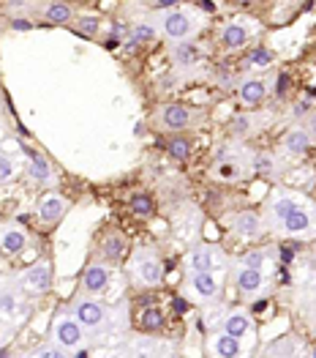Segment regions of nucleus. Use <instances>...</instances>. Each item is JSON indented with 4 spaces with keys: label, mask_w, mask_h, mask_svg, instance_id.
I'll list each match as a JSON object with an SVG mask.
<instances>
[{
    "label": "nucleus",
    "mask_w": 316,
    "mask_h": 358,
    "mask_svg": "<svg viewBox=\"0 0 316 358\" xmlns=\"http://www.w3.org/2000/svg\"><path fill=\"white\" fill-rule=\"evenodd\" d=\"M41 14H44V20L52 22V25H66V22L74 20V8H71L66 0H52V3H47Z\"/></svg>",
    "instance_id": "24"
},
{
    "label": "nucleus",
    "mask_w": 316,
    "mask_h": 358,
    "mask_svg": "<svg viewBox=\"0 0 316 358\" xmlns=\"http://www.w3.org/2000/svg\"><path fill=\"white\" fill-rule=\"evenodd\" d=\"M128 271H131V282L140 287H161L164 282V260L153 246H137Z\"/></svg>",
    "instance_id": "2"
},
{
    "label": "nucleus",
    "mask_w": 316,
    "mask_h": 358,
    "mask_svg": "<svg viewBox=\"0 0 316 358\" xmlns=\"http://www.w3.org/2000/svg\"><path fill=\"white\" fill-rule=\"evenodd\" d=\"M174 3H177V0H153L156 8H170V6H174Z\"/></svg>",
    "instance_id": "40"
},
{
    "label": "nucleus",
    "mask_w": 316,
    "mask_h": 358,
    "mask_svg": "<svg viewBox=\"0 0 316 358\" xmlns=\"http://www.w3.org/2000/svg\"><path fill=\"white\" fill-rule=\"evenodd\" d=\"M221 331L234 336V339H240V342H246V339H254V320L246 312L232 309L230 315L221 320Z\"/></svg>",
    "instance_id": "17"
},
{
    "label": "nucleus",
    "mask_w": 316,
    "mask_h": 358,
    "mask_svg": "<svg viewBox=\"0 0 316 358\" xmlns=\"http://www.w3.org/2000/svg\"><path fill=\"white\" fill-rule=\"evenodd\" d=\"M300 206H303V200H300L294 192H289V189H276V192L270 194V200H267V210H264L267 227L276 230L289 213L294 208H300Z\"/></svg>",
    "instance_id": "11"
},
{
    "label": "nucleus",
    "mask_w": 316,
    "mask_h": 358,
    "mask_svg": "<svg viewBox=\"0 0 316 358\" xmlns=\"http://www.w3.org/2000/svg\"><path fill=\"white\" fill-rule=\"evenodd\" d=\"M17 170H20V167H17V159H14L11 153H3V150H0V186L14 178Z\"/></svg>",
    "instance_id": "32"
},
{
    "label": "nucleus",
    "mask_w": 316,
    "mask_h": 358,
    "mask_svg": "<svg viewBox=\"0 0 316 358\" xmlns=\"http://www.w3.org/2000/svg\"><path fill=\"white\" fill-rule=\"evenodd\" d=\"M246 41H248V28L240 25V22H230L227 28L221 30V44L227 50H240Z\"/></svg>",
    "instance_id": "27"
},
{
    "label": "nucleus",
    "mask_w": 316,
    "mask_h": 358,
    "mask_svg": "<svg viewBox=\"0 0 316 358\" xmlns=\"http://www.w3.org/2000/svg\"><path fill=\"white\" fill-rule=\"evenodd\" d=\"M14 28H17V30H25V28H30V22H25V20H17V22H14Z\"/></svg>",
    "instance_id": "41"
},
{
    "label": "nucleus",
    "mask_w": 316,
    "mask_h": 358,
    "mask_svg": "<svg viewBox=\"0 0 316 358\" xmlns=\"http://www.w3.org/2000/svg\"><path fill=\"white\" fill-rule=\"evenodd\" d=\"M251 162H254V153L248 148H243L240 140H232V143L218 148L210 173H213V178L221 180V183H234V180L246 178V173H254Z\"/></svg>",
    "instance_id": "1"
},
{
    "label": "nucleus",
    "mask_w": 316,
    "mask_h": 358,
    "mask_svg": "<svg viewBox=\"0 0 316 358\" xmlns=\"http://www.w3.org/2000/svg\"><path fill=\"white\" fill-rule=\"evenodd\" d=\"M246 353L243 342L234 339L230 334L218 331V334H210L207 336V356H216V358H237Z\"/></svg>",
    "instance_id": "16"
},
{
    "label": "nucleus",
    "mask_w": 316,
    "mask_h": 358,
    "mask_svg": "<svg viewBox=\"0 0 316 358\" xmlns=\"http://www.w3.org/2000/svg\"><path fill=\"white\" fill-rule=\"evenodd\" d=\"M74 28L80 30V33H85V36H96L98 33V20L96 17H82V20L74 22Z\"/></svg>",
    "instance_id": "37"
},
{
    "label": "nucleus",
    "mask_w": 316,
    "mask_h": 358,
    "mask_svg": "<svg viewBox=\"0 0 316 358\" xmlns=\"http://www.w3.org/2000/svg\"><path fill=\"white\" fill-rule=\"evenodd\" d=\"M273 233H278V236H287V238H300V236H311L316 233V208L311 206H300V208H294L289 213L287 219L273 230Z\"/></svg>",
    "instance_id": "9"
},
{
    "label": "nucleus",
    "mask_w": 316,
    "mask_h": 358,
    "mask_svg": "<svg viewBox=\"0 0 316 358\" xmlns=\"http://www.w3.org/2000/svg\"><path fill=\"white\" fill-rule=\"evenodd\" d=\"M224 263H227V255L218 246L197 243L186 257V271H218L224 268Z\"/></svg>",
    "instance_id": "12"
},
{
    "label": "nucleus",
    "mask_w": 316,
    "mask_h": 358,
    "mask_svg": "<svg viewBox=\"0 0 316 358\" xmlns=\"http://www.w3.org/2000/svg\"><path fill=\"white\" fill-rule=\"evenodd\" d=\"M230 230L237 238H246V241L259 238L262 230H264V219L259 216L257 210H237V213H232Z\"/></svg>",
    "instance_id": "13"
},
{
    "label": "nucleus",
    "mask_w": 316,
    "mask_h": 358,
    "mask_svg": "<svg viewBox=\"0 0 316 358\" xmlns=\"http://www.w3.org/2000/svg\"><path fill=\"white\" fill-rule=\"evenodd\" d=\"M156 36V30L150 28L147 22H140L137 28L131 30V44H144V41H150Z\"/></svg>",
    "instance_id": "36"
},
{
    "label": "nucleus",
    "mask_w": 316,
    "mask_h": 358,
    "mask_svg": "<svg viewBox=\"0 0 316 358\" xmlns=\"http://www.w3.org/2000/svg\"><path fill=\"white\" fill-rule=\"evenodd\" d=\"M306 129H308V131H311V134L316 137V110H314V113H308V120H306Z\"/></svg>",
    "instance_id": "39"
},
{
    "label": "nucleus",
    "mask_w": 316,
    "mask_h": 358,
    "mask_svg": "<svg viewBox=\"0 0 316 358\" xmlns=\"http://www.w3.org/2000/svg\"><path fill=\"white\" fill-rule=\"evenodd\" d=\"M52 339L58 342L60 348H66V350H77V348H85L87 345L85 326L74 317L71 309L58 312V317L52 323Z\"/></svg>",
    "instance_id": "7"
},
{
    "label": "nucleus",
    "mask_w": 316,
    "mask_h": 358,
    "mask_svg": "<svg viewBox=\"0 0 316 358\" xmlns=\"http://www.w3.org/2000/svg\"><path fill=\"white\" fill-rule=\"evenodd\" d=\"M20 296H22V290L17 287V282H0V312L3 315H11V312H17V306H20Z\"/></svg>",
    "instance_id": "28"
},
{
    "label": "nucleus",
    "mask_w": 316,
    "mask_h": 358,
    "mask_svg": "<svg viewBox=\"0 0 316 358\" xmlns=\"http://www.w3.org/2000/svg\"><path fill=\"white\" fill-rule=\"evenodd\" d=\"M66 210H68V200L58 194V192H47L41 200H38V222L41 224H58L60 219L66 216Z\"/></svg>",
    "instance_id": "14"
},
{
    "label": "nucleus",
    "mask_w": 316,
    "mask_h": 358,
    "mask_svg": "<svg viewBox=\"0 0 316 358\" xmlns=\"http://www.w3.org/2000/svg\"><path fill=\"white\" fill-rule=\"evenodd\" d=\"M28 178H30V183H36V186H55V183H58V176H55L52 164H50L41 153H33V156H30Z\"/></svg>",
    "instance_id": "19"
},
{
    "label": "nucleus",
    "mask_w": 316,
    "mask_h": 358,
    "mask_svg": "<svg viewBox=\"0 0 316 358\" xmlns=\"http://www.w3.org/2000/svg\"><path fill=\"white\" fill-rule=\"evenodd\" d=\"M131 210L137 213V216H150L153 213V197L150 194H144V192H137L134 197H131Z\"/></svg>",
    "instance_id": "33"
},
{
    "label": "nucleus",
    "mask_w": 316,
    "mask_h": 358,
    "mask_svg": "<svg viewBox=\"0 0 316 358\" xmlns=\"http://www.w3.org/2000/svg\"><path fill=\"white\" fill-rule=\"evenodd\" d=\"M303 350V339L297 336V334H284L281 339H276V342H267V348H264V356H297Z\"/></svg>",
    "instance_id": "21"
},
{
    "label": "nucleus",
    "mask_w": 316,
    "mask_h": 358,
    "mask_svg": "<svg viewBox=\"0 0 316 358\" xmlns=\"http://www.w3.org/2000/svg\"><path fill=\"white\" fill-rule=\"evenodd\" d=\"M107 287H110V268H107V263L90 260L85 273H82V290L90 293V296H101V293H107Z\"/></svg>",
    "instance_id": "15"
},
{
    "label": "nucleus",
    "mask_w": 316,
    "mask_h": 358,
    "mask_svg": "<svg viewBox=\"0 0 316 358\" xmlns=\"http://www.w3.org/2000/svg\"><path fill=\"white\" fill-rule=\"evenodd\" d=\"M197 30H200V17H197L194 8L180 6V8H172V11L161 14V33H164L170 41H174V44L188 41Z\"/></svg>",
    "instance_id": "4"
},
{
    "label": "nucleus",
    "mask_w": 316,
    "mask_h": 358,
    "mask_svg": "<svg viewBox=\"0 0 316 358\" xmlns=\"http://www.w3.org/2000/svg\"><path fill=\"white\" fill-rule=\"evenodd\" d=\"M204 118L202 110L186 107V104H161L156 110V126L161 131H186L191 126H197Z\"/></svg>",
    "instance_id": "5"
},
{
    "label": "nucleus",
    "mask_w": 316,
    "mask_h": 358,
    "mask_svg": "<svg viewBox=\"0 0 316 358\" xmlns=\"http://www.w3.org/2000/svg\"><path fill=\"white\" fill-rule=\"evenodd\" d=\"M248 63H251L254 69H267V66L273 63V52L264 50V47H259V50H254V52L248 55Z\"/></svg>",
    "instance_id": "35"
},
{
    "label": "nucleus",
    "mask_w": 316,
    "mask_h": 358,
    "mask_svg": "<svg viewBox=\"0 0 316 358\" xmlns=\"http://www.w3.org/2000/svg\"><path fill=\"white\" fill-rule=\"evenodd\" d=\"M308 113H311V101H308V99H303V101H297V104H294L292 118H308Z\"/></svg>",
    "instance_id": "38"
},
{
    "label": "nucleus",
    "mask_w": 316,
    "mask_h": 358,
    "mask_svg": "<svg viewBox=\"0 0 316 358\" xmlns=\"http://www.w3.org/2000/svg\"><path fill=\"white\" fill-rule=\"evenodd\" d=\"M264 96H267V83H264V80L251 77V80H243V83H240V99H243V104H251V107H254Z\"/></svg>",
    "instance_id": "26"
},
{
    "label": "nucleus",
    "mask_w": 316,
    "mask_h": 358,
    "mask_svg": "<svg viewBox=\"0 0 316 358\" xmlns=\"http://www.w3.org/2000/svg\"><path fill=\"white\" fill-rule=\"evenodd\" d=\"M0 134H3V123H0Z\"/></svg>",
    "instance_id": "44"
},
{
    "label": "nucleus",
    "mask_w": 316,
    "mask_h": 358,
    "mask_svg": "<svg viewBox=\"0 0 316 358\" xmlns=\"http://www.w3.org/2000/svg\"><path fill=\"white\" fill-rule=\"evenodd\" d=\"M251 170H254L257 176H264V178H278L281 170H284V162H281L276 153H254Z\"/></svg>",
    "instance_id": "22"
},
{
    "label": "nucleus",
    "mask_w": 316,
    "mask_h": 358,
    "mask_svg": "<svg viewBox=\"0 0 316 358\" xmlns=\"http://www.w3.org/2000/svg\"><path fill=\"white\" fill-rule=\"evenodd\" d=\"M123 252H126V236L120 233V230H107V236L101 241V255H104V260L107 263H117L120 257H123Z\"/></svg>",
    "instance_id": "23"
},
{
    "label": "nucleus",
    "mask_w": 316,
    "mask_h": 358,
    "mask_svg": "<svg viewBox=\"0 0 316 358\" xmlns=\"http://www.w3.org/2000/svg\"><path fill=\"white\" fill-rule=\"evenodd\" d=\"M287 77H281V88H278V96H284V93H287Z\"/></svg>",
    "instance_id": "42"
},
{
    "label": "nucleus",
    "mask_w": 316,
    "mask_h": 358,
    "mask_svg": "<svg viewBox=\"0 0 316 358\" xmlns=\"http://www.w3.org/2000/svg\"><path fill=\"white\" fill-rule=\"evenodd\" d=\"M3 339H6V334H3V329H0V345H3Z\"/></svg>",
    "instance_id": "43"
},
{
    "label": "nucleus",
    "mask_w": 316,
    "mask_h": 358,
    "mask_svg": "<svg viewBox=\"0 0 316 358\" xmlns=\"http://www.w3.org/2000/svg\"><path fill=\"white\" fill-rule=\"evenodd\" d=\"M264 263H267V252H264V249H251V252H246V255L237 260V266L259 268V271H264Z\"/></svg>",
    "instance_id": "31"
},
{
    "label": "nucleus",
    "mask_w": 316,
    "mask_h": 358,
    "mask_svg": "<svg viewBox=\"0 0 316 358\" xmlns=\"http://www.w3.org/2000/svg\"><path fill=\"white\" fill-rule=\"evenodd\" d=\"M264 118H257L254 113H243V115H237V118H232L230 123V131L234 134V140H246V137H251L254 131L259 129V123Z\"/></svg>",
    "instance_id": "25"
},
{
    "label": "nucleus",
    "mask_w": 316,
    "mask_h": 358,
    "mask_svg": "<svg viewBox=\"0 0 316 358\" xmlns=\"http://www.w3.org/2000/svg\"><path fill=\"white\" fill-rule=\"evenodd\" d=\"M167 153L172 156V159H177V162H186L188 156H191V140L188 137H172L170 143H167Z\"/></svg>",
    "instance_id": "30"
},
{
    "label": "nucleus",
    "mask_w": 316,
    "mask_h": 358,
    "mask_svg": "<svg viewBox=\"0 0 316 358\" xmlns=\"http://www.w3.org/2000/svg\"><path fill=\"white\" fill-rule=\"evenodd\" d=\"M68 309L74 312V317H77V320L85 326V331H90V334L104 331L107 320H110L107 306L98 301V296H90L85 290H80V293L71 299V306H68Z\"/></svg>",
    "instance_id": "3"
},
{
    "label": "nucleus",
    "mask_w": 316,
    "mask_h": 358,
    "mask_svg": "<svg viewBox=\"0 0 316 358\" xmlns=\"http://www.w3.org/2000/svg\"><path fill=\"white\" fill-rule=\"evenodd\" d=\"M33 356L36 358H63L66 356V348H60L58 342H50V345L36 348V350H33Z\"/></svg>",
    "instance_id": "34"
},
{
    "label": "nucleus",
    "mask_w": 316,
    "mask_h": 358,
    "mask_svg": "<svg viewBox=\"0 0 316 358\" xmlns=\"http://www.w3.org/2000/svg\"><path fill=\"white\" fill-rule=\"evenodd\" d=\"M281 148H284L287 156H303L306 150L311 148V131L308 129H300V126L289 129L287 134L281 137Z\"/></svg>",
    "instance_id": "20"
},
{
    "label": "nucleus",
    "mask_w": 316,
    "mask_h": 358,
    "mask_svg": "<svg viewBox=\"0 0 316 358\" xmlns=\"http://www.w3.org/2000/svg\"><path fill=\"white\" fill-rule=\"evenodd\" d=\"M232 285L237 287V293H240L243 299H248V301L262 299V296L270 290V285H267V279H264V271L246 268V266H237V268L232 271Z\"/></svg>",
    "instance_id": "10"
},
{
    "label": "nucleus",
    "mask_w": 316,
    "mask_h": 358,
    "mask_svg": "<svg viewBox=\"0 0 316 358\" xmlns=\"http://www.w3.org/2000/svg\"><path fill=\"white\" fill-rule=\"evenodd\" d=\"M28 241H30V236L20 227V224H8V227L3 230V236H0V255H6V257H17L20 252H25Z\"/></svg>",
    "instance_id": "18"
},
{
    "label": "nucleus",
    "mask_w": 316,
    "mask_h": 358,
    "mask_svg": "<svg viewBox=\"0 0 316 358\" xmlns=\"http://www.w3.org/2000/svg\"><path fill=\"white\" fill-rule=\"evenodd\" d=\"M140 326H142L147 334H158V331L164 329V312H161V306H156V303L144 306L142 317H140Z\"/></svg>",
    "instance_id": "29"
},
{
    "label": "nucleus",
    "mask_w": 316,
    "mask_h": 358,
    "mask_svg": "<svg viewBox=\"0 0 316 358\" xmlns=\"http://www.w3.org/2000/svg\"><path fill=\"white\" fill-rule=\"evenodd\" d=\"M186 293L200 303H216L221 299V276L216 271H188Z\"/></svg>",
    "instance_id": "8"
},
{
    "label": "nucleus",
    "mask_w": 316,
    "mask_h": 358,
    "mask_svg": "<svg viewBox=\"0 0 316 358\" xmlns=\"http://www.w3.org/2000/svg\"><path fill=\"white\" fill-rule=\"evenodd\" d=\"M52 276H55L52 263H50V260H38V263L28 266L25 271H20V276H17L14 282H17V287L22 290V296L38 299V296L50 293V287H52Z\"/></svg>",
    "instance_id": "6"
}]
</instances>
